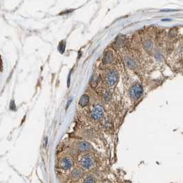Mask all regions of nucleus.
Segmentation results:
<instances>
[{
    "label": "nucleus",
    "instance_id": "ddd939ff",
    "mask_svg": "<svg viewBox=\"0 0 183 183\" xmlns=\"http://www.w3.org/2000/svg\"><path fill=\"white\" fill-rule=\"evenodd\" d=\"M124 39L125 38H122V36H118L116 40L115 44L118 46H122L123 45H124Z\"/></svg>",
    "mask_w": 183,
    "mask_h": 183
},
{
    "label": "nucleus",
    "instance_id": "20e7f679",
    "mask_svg": "<svg viewBox=\"0 0 183 183\" xmlns=\"http://www.w3.org/2000/svg\"><path fill=\"white\" fill-rule=\"evenodd\" d=\"M80 165L83 169H90L93 165V159L90 155H85L80 160Z\"/></svg>",
    "mask_w": 183,
    "mask_h": 183
},
{
    "label": "nucleus",
    "instance_id": "7ed1b4c3",
    "mask_svg": "<svg viewBox=\"0 0 183 183\" xmlns=\"http://www.w3.org/2000/svg\"><path fill=\"white\" fill-rule=\"evenodd\" d=\"M118 73L115 70H111L107 73L105 76V83L107 86H113L118 81Z\"/></svg>",
    "mask_w": 183,
    "mask_h": 183
},
{
    "label": "nucleus",
    "instance_id": "2eb2a0df",
    "mask_svg": "<svg viewBox=\"0 0 183 183\" xmlns=\"http://www.w3.org/2000/svg\"><path fill=\"white\" fill-rule=\"evenodd\" d=\"M103 99L105 101H109V99H110V96H109V92H106V91H105L103 92Z\"/></svg>",
    "mask_w": 183,
    "mask_h": 183
},
{
    "label": "nucleus",
    "instance_id": "f257e3e1",
    "mask_svg": "<svg viewBox=\"0 0 183 183\" xmlns=\"http://www.w3.org/2000/svg\"><path fill=\"white\" fill-rule=\"evenodd\" d=\"M143 93V88L140 83H136L131 87L130 90V96L133 101H136L142 96Z\"/></svg>",
    "mask_w": 183,
    "mask_h": 183
},
{
    "label": "nucleus",
    "instance_id": "f8f14e48",
    "mask_svg": "<svg viewBox=\"0 0 183 183\" xmlns=\"http://www.w3.org/2000/svg\"><path fill=\"white\" fill-rule=\"evenodd\" d=\"M81 175H82L81 171H80L78 169L73 171V172H72V174H71V176H72V178H74V179L79 178H81Z\"/></svg>",
    "mask_w": 183,
    "mask_h": 183
},
{
    "label": "nucleus",
    "instance_id": "0eeeda50",
    "mask_svg": "<svg viewBox=\"0 0 183 183\" xmlns=\"http://www.w3.org/2000/svg\"><path fill=\"white\" fill-rule=\"evenodd\" d=\"M113 59H114V56H113V53L111 51H107L105 54L103 59V61L104 63H110L113 61Z\"/></svg>",
    "mask_w": 183,
    "mask_h": 183
},
{
    "label": "nucleus",
    "instance_id": "9d476101",
    "mask_svg": "<svg viewBox=\"0 0 183 183\" xmlns=\"http://www.w3.org/2000/svg\"><path fill=\"white\" fill-rule=\"evenodd\" d=\"M143 47L147 51L150 52L153 48V43L151 40H146L143 43Z\"/></svg>",
    "mask_w": 183,
    "mask_h": 183
},
{
    "label": "nucleus",
    "instance_id": "1a4fd4ad",
    "mask_svg": "<svg viewBox=\"0 0 183 183\" xmlns=\"http://www.w3.org/2000/svg\"><path fill=\"white\" fill-rule=\"evenodd\" d=\"M88 102H89L88 96L86 95H83L81 96L78 103H79V105L81 106V107H85V106H86L88 104Z\"/></svg>",
    "mask_w": 183,
    "mask_h": 183
},
{
    "label": "nucleus",
    "instance_id": "6e6552de",
    "mask_svg": "<svg viewBox=\"0 0 183 183\" xmlns=\"http://www.w3.org/2000/svg\"><path fill=\"white\" fill-rule=\"evenodd\" d=\"M125 65L130 69H134L136 67V64L134 62V61L132 60V59L128 56H127L125 58Z\"/></svg>",
    "mask_w": 183,
    "mask_h": 183
},
{
    "label": "nucleus",
    "instance_id": "dca6fc26",
    "mask_svg": "<svg viewBox=\"0 0 183 183\" xmlns=\"http://www.w3.org/2000/svg\"><path fill=\"white\" fill-rule=\"evenodd\" d=\"M72 99H71V100H70L69 101H68V104H67V107H66V109H67V108L68 107V106L70 105V103L72 102Z\"/></svg>",
    "mask_w": 183,
    "mask_h": 183
},
{
    "label": "nucleus",
    "instance_id": "39448f33",
    "mask_svg": "<svg viewBox=\"0 0 183 183\" xmlns=\"http://www.w3.org/2000/svg\"><path fill=\"white\" fill-rule=\"evenodd\" d=\"M72 163L70 159L68 158H63L59 162V167L61 169L64 171H67L70 169L72 167Z\"/></svg>",
    "mask_w": 183,
    "mask_h": 183
},
{
    "label": "nucleus",
    "instance_id": "f03ea898",
    "mask_svg": "<svg viewBox=\"0 0 183 183\" xmlns=\"http://www.w3.org/2000/svg\"><path fill=\"white\" fill-rule=\"evenodd\" d=\"M104 114V109L100 104H96L90 111V116L95 121H99L103 117Z\"/></svg>",
    "mask_w": 183,
    "mask_h": 183
},
{
    "label": "nucleus",
    "instance_id": "4468645a",
    "mask_svg": "<svg viewBox=\"0 0 183 183\" xmlns=\"http://www.w3.org/2000/svg\"><path fill=\"white\" fill-rule=\"evenodd\" d=\"M84 183H95V179L91 176L87 177L84 180Z\"/></svg>",
    "mask_w": 183,
    "mask_h": 183
},
{
    "label": "nucleus",
    "instance_id": "423d86ee",
    "mask_svg": "<svg viewBox=\"0 0 183 183\" xmlns=\"http://www.w3.org/2000/svg\"><path fill=\"white\" fill-rule=\"evenodd\" d=\"M90 145L88 142L85 141H81V142H78L77 145V149L78 150L81 151H86L90 149Z\"/></svg>",
    "mask_w": 183,
    "mask_h": 183
},
{
    "label": "nucleus",
    "instance_id": "9b49d317",
    "mask_svg": "<svg viewBox=\"0 0 183 183\" xmlns=\"http://www.w3.org/2000/svg\"><path fill=\"white\" fill-rule=\"evenodd\" d=\"M99 78L97 75H94L92 76V77L91 78V80H90V84L93 88H95L98 84Z\"/></svg>",
    "mask_w": 183,
    "mask_h": 183
}]
</instances>
